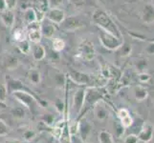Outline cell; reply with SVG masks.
<instances>
[{
  "label": "cell",
  "mask_w": 154,
  "mask_h": 143,
  "mask_svg": "<svg viewBox=\"0 0 154 143\" xmlns=\"http://www.w3.org/2000/svg\"><path fill=\"white\" fill-rule=\"evenodd\" d=\"M95 20H97L98 22H100L99 24L104 29V31L114 34L115 36L119 35V31L117 30L115 24H113V22L109 19V17L106 14H104L103 13L98 12L95 13Z\"/></svg>",
  "instance_id": "cell-1"
},
{
  "label": "cell",
  "mask_w": 154,
  "mask_h": 143,
  "mask_svg": "<svg viewBox=\"0 0 154 143\" xmlns=\"http://www.w3.org/2000/svg\"><path fill=\"white\" fill-rule=\"evenodd\" d=\"M100 39H102L103 45L109 48V49H117V48L122 45V41L117 36L104 30L100 34Z\"/></svg>",
  "instance_id": "cell-2"
},
{
  "label": "cell",
  "mask_w": 154,
  "mask_h": 143,
  "mask_svg": "<svg viewBox=\"0 0 154 143\" xmlns=\"http://www.w3.org/2000/svg\"><path fill=\"white\" fill-rule=\"evenodd\" d=\"M78 133L83 143H88V139L92 134V125L87 120L82 119L78 123Z\"/></svg>",
  "instance_id": "cell-3"
},
{
  "label": "cell",
  "mask_w": 154,
  "mask_h": 143,
  "mask_svg": "<svg viewBox=\"0 0 154 143\" xmlns=\"http://www.w3.org/2000/svg\"><path fill=\"white\" fill-rule=\"evenodd\" d=\"M153 134H154L153 126L149 123H144L141 131L139 132V135H138V139L143 142H148L152 139Z\"/></svg>",
  "instance_id": "cell-4"
},
{
  "label": "cell",
  "mask_w": 154,
  "mask_h": 143,
  "mask_svg": "<svg viewBox=\"0 0 154 143\" xmlns=\"http://www.w3.org/2000/svg\"><path fill=\"white\" fill-rule=\"evenodd\" d=\"M14 97H17L21 103H23L26 107L32 108L35 103L34 98L31 97V94L28 93L23 92V91H15L14 92Z\"/></svg>",
  "instance_id": "cell-5"
},
{
  "label": "cell",
  "mask_w": 154,
  "mask_h": 143,
  "mask_svg": "<svg viewBox=\"0 0 154 143\" xmlns=\"http://www.w3.org/2000/svg\"><path fill=\"white\" fill-rule=\"evenodd\" d=\"M84 95H85V92L83 90H79V92L75 94V97H74V104L73 107L75 109L76 113L79 114L81 113L82 109L83 108V103H84Z\"/></svg>",
  "instance_id": "cell-6"
},
{
  "label": "cell",
  "mask_w": 154,
  "mask_h": 143,
  "mask_svg": "<svg viewBox=\"0 0 154 143\" xmlns=\"http://www.w3.org/2000/svg\"><path fill=\"white\" fill-rule=\"evenodd\" d=\"M118 115L121 120V124L123 125L125 128H129L131 127L132 123H133V119L130 116L129 112L126 109H121L118 113Z\"/></svg>",
  "instance_id": "cell-7"
},
{
  "label": "cell",
  "mask_w": 154,
  "mask_h": 143,
  "mask_svg": "<svg viewBox=\"0 0 154 143\" xmlns=\"http://www.w3.org/2000/svg\"><path fill=\"white\" fill-rule=\"evenodd\" d=\"M142 18L144 22L151 24L154 22V6L151 4L146 5L142 14Z\"/></svg>",
  "instance_id": "cell-8"
},
{
  "label": "cell",
  "mask_w": 154,
  "mask_h": 143,
  "mask_svg": "<svg viewBox=\"0 0 154 143\" xmlns=\"http://www.w3.org/2000/svg\"><path fill=\"white\" fill-rule=\"evenodd\" d=\"M71 132H70V129H69V125L68 123L66 122L64 127H63L62 129V132L60 134V143H71Z\"/></svg>",
  "instance_id": "cell-9"
},
{
  "label": "cell",
  "mask_w": 154,
  "mask_h": 143,
  "mask_svg": "<svg viewBox=\"0 0 154 143\" xmlns=\"http://www.w3.org/2000/svg\"><path fill=\"white\" fill-rule=\"evenodd\" d=\"M100 95L98 94L96 92L94 91H89V93L84 95V103H83V106L84 105H91V104H94L95 102L97 101L98 99H100Z\"/></svg>",
  "instance_id": "cell-10"
},
{
  "label": "cell",
  "mask_w": 154,
  "mask_h": 143,
  "mask_svg": "<svg viewBox=\"0 0 154 143\" xmlns=\"http://www.w3.org/2000/svg\"><path fill=\"white\" fill-rule=\"evenodd\" d=\"M95 115H96V118L100 121H104L108 118V112L104 107L100 105L96 106V108H95Z\"/></svg>",
  "instance_id": "cell-11"
},
{
  "label": "cell",
  "mask_w": 154,
  "mask_h": 143,
  "mask_svg": "<svg viewBox=\"0 0 154 143\" xmlns=\"http://www.w3.org/2000/svg\"><path fill=\"white\" fill-rule=\"evenodd\" d=\"M99 142L100 143H114L112 136L107 131H102L99 135Z\"/></svg>",
  "instance_id": "cell-12"
},
{
  "label": "cell",
  "mask_w": 154,
  "mask_h": 143,
  "mask_svg": "<svg viewBox=\"0 0 154 143\" xmlns=\"http://www.w3.org/2000/svg\"><path fill=\"white\" fill-rule=\"evenodd\" d=\"M134 93H135L136 99L139 100V101H142V100H144V99H146L147 97V91L145 88H143L141 86L136 87Z\"/></svg>",
  "instance_id": "cell-13"
},
{
  "label": "cell",
  "mask_w": 154,
  "mask_h": 143,
  "mask_svg": "<svg viewBox=\"0 0 154 143\" xmlns=\"http://www.w3.org/2000/svg\"><path fill=\"white\" fill-rule=\"evenodd\" d=\"M12 115L14 118L17 119H22L25 118V111L23 108L21 107H17V108H14L12 110Z\"/></svg>",
  "instance_id": "cell-14"
},
{
  "label": "cell",
  "mask_w": 154,
  "mask_h": 143,
  "mask_svg": "<svg viewBox=\"0 0 154 143\" xmlns=\"http://www.w3.org/2000/svg\"><path fill=\"white\" fill-rule=\"evenodd\" d=\"M29 37L30 40L33 42H38L40 40V31L35 29V30H32L29 34Z\"/></svg>",
  "instance_id": "cell-15"
},
{
  "label": "cell",
  "mask_w": 154,
  "mask_h": 143,
  "mask_svg": "<svg viewBox=\"0 0 154 143\" xmlns=\"http://www.w3.org/2000/svg\"><path fill=\"white\" fill-rule=\"evenodd\" d=\"M36 136V133L34 130H26L23 133V137L26 141H32L35 139V137Z\"/></svg>",
  "instance_id": "cell-16"
},
{
  "label": "cell",
  "mask_w": 154,
  "mask_h": 143,
  "mask_svg": "<svg viewBox=\"0 0 154 143\" xmlns=\"http://www.w3.org/2000/svg\"><path fill=\"white\" fill-rule=\"evenodd\" d=\"M10 132L9 126L4 122L3 120H0V136H7Z\"/></svg>",
  "instance_id": "cell-17"
},
{
  "label": "cell",
  "mask_w": 154,
  "mask_h": 143,
  "mask_svg": "<svg viewBox=\"0 0 154 143\" xmlns=\"http://www.w3.org/2000/svg\"><path fill=\"white\" fill-rule=\"evenodd\" d=\"M139 142V139H138V136L131 134L128 135L125 139V143H138Z\"/></svg>",
  "instance_id": "cell-18"
},
{
  "label": "cell",
  "mask_w": 154,
  "mask_h": 143,
  "mask_svg": "<svg viewBox=\"0 0 154 143\" xmlns=\"http://www.w3.org/2000/svg\"><path fill=\"white\" fill-rule=\"evenodd\" d=\"M53 45H54V49L56 51H61L64 48V42L61 39H55Z\"/></svg>",
  "instance_id": "cell-19"
},
{
  "label": "cell",
  "mask_w": 154,
  "mask_h": 143,
  "mask_svg": "<svg viewBox=\"0 0 154 143\" xmlns=\"http://www.w3.org/2000/svg\"><path fill=\"white\" fill-rule=\"evenodd\" d=\"M125 127L121 124V122L120 123H118L116 125V133H117V136L118 137H121L122 136L124 135V133H125Z\"/></svg>",
  "instance_id": "cell-20"
},
{
  "label": "cell",
  "mask_w": 154,
  "mask_h": 143,
  "mask_svg": "<svg viewBox=\"0 0 154 143\" xmlns=\"http://www.w3.org/2000/svg\"><path fill=\"white\" fill-rule=\"evenodd\" d=\"M43 121L44 123L47 124V125H52L53 123H54V116H53L52 115H45L43 116Z\"/></svg>",
  "instance_id": "cell-21"
},
{
  "label": "cell",
  "mask_w": 154,
  "mask_h": 143,
  "mask_svg": "<svg viewBox=\"0 0 154 143\" xmlns=\"http://www.w3.org/2000/svg\"><path fill=\"white\" fill-rule=\"evenodd\" d=\"M139 79H140V81L143 82V83H145V82H147L148 80L150 79V76L148 75V73H141V75L139 76Z\"/></svg>",
  "instance_id": "cell-22"
},
{
  "label": "cell",
  "mask_w": 154,
  "mask_h": 143,
  "mask_svg": "<svg viewBox=\"0 0 154 143\" xmlns=\"http://www.w3.org/2000/svg\"><path fill=\"white\" fill-rule=\"evenodd\" d=\"M31 80L34 83H38L39 82V73H35L31 76Z\"/></svg>",
  "instance_id": "cell-23"
},
{
  "label": "cell",
  "mask_w": 154,
  "mask_h": 143,
  "mask_svg": "<svg viewBox=\"0 0 154 143\" xmlns=\"http://www.w3.org/2000/svg\"><path fill=\"white\" fill-rule=\"evenodd\" d=\"M5 97H6V92L3 88H0V100L1 101H4Z\"/></svg>",
  "instance_id": "cell-24"
},
{
  "label": "cell",
  "mask_w": 154,
  "mask_h": 143,
  "mask_svg": "<svg viewBox=\"0 0 154 143\" xmlns=\"http://www.w3.org/2000/svg\"><path fill=\"white\" fill-rule=\"evenodd\" d=\"M146 51H147V52H149V54L153 55L154 54V44H150L149 46H148Z\"/></svg>",
  "instance_id": "cell-25"
},
{
  "label": "cell",
  "mask_w": 154,
  "mask_h": 143,
  "mask_svg": "<svg viewBox=\"0 0 154 143\" xmlns=\"http://www.w3.org/2000/svg\"><path fill=\"white\" fill-rule=\"evenodd\" d=\"M6 143H20V142L17 141V140H9V141H7Z\"/></svg>",
  "instance_id": "cell-26"
}]
</instances>
